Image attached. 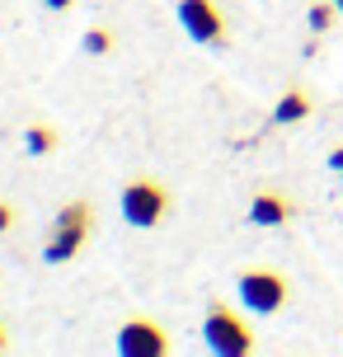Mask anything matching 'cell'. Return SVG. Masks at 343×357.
Here are the masks:
<instances>
[{
	"mask_svg": "<svg viewBox=\"0 0 343 357\" xmlns=\"http://www.w3.org/2000/svg\"><path fill=\"white\" fill-rule=\"evenodd\" d=\"M94 231V207L85 197H75V202H61L56 207V226L47 235V245H43V259L47 264H71L75 254L85 250V240Z\"/></svg>",
	"mask_w": 343,
	"mask_h": 357,
	"instance_id": "1",
	"label": "cell"
},
{
	"mask_svg": "<svg viewBox=\"0 0 343 357\" xmlns=\"http://www.w3.org/2000/svg\"><path fill=\"white\" fill-rule=\"evenodd\" d=\"M169 207H174V197H169V188H165L160 178H127L123 183V197H118V212H123L127 226H137V231H151V226H160L165 216H169Z\"/></svg>",
	"mask_w": 343,
	"mask_h": 357,
	"instance_id": "2",
	"label": "cell"
},
{
	"mask_svg": "<svg viewBox=\"0 0 343 357\" xmlns=\"http://www.w3.org/2000/svg\"><path fill=\"white\" fill-rule=\"evenodd\" d=\"M202 339H207V348H212L217 357H250L254 353L250 324L240 320L231 305H221V301L207 305V315H202Z\"/></svg>",
	"mask_w": 343,
	"mask_h": 357,
	"instance_id": "3",
	"label": "cell"
},
{
	"mask_svg": "<svg viewBox=\"0 0 343 357\" xmlns=\"http://www.w3.org/2000/svg\"><path fill=\"white\" fill-rule=\"evenodd\" d=\"M235 291H240L245 310H254V315H277L291 296V282L282 273H273V268H250V273L235 278Z\"/></svg>",
	"mask_w": 343,
	"mask_h": 357,
	"instance_id": "4",
	"label": "cell"
},
{
	"mask_svg": "<svg viewBox=\"0 0 343 357\" xmlns=\"http://www.w3.org/2000/svg\"><path fill=\"white\" fill-rule=\"evenodd\" d=\"M179 24L183 33L202 43V47H226L231 33H226V15H221L217 0H179Z\"/></svg>",
	"mask_w": 343,
	"mask_h": 357,
	"instance_id": "5",
	"label": "cell"
},
{
	"mask_svg": "<svg viewBox=\"0 0 343 357\" xmlns=\"http://www.w3.org/2000/svg\"><path fill=\"white\" fill-rule=\"evenodd\" d=\"M118 353L123 357H165L169 353V334H165L160 320H146V315H132L118 329Z\"/></svg>",
	"mask_w": 343,
	"mask_h": 357,
	"instance_id": "6",
	"label": "cell"
},
{
	"mask_svg": "<svg viewBox=\"0 0 343 357\" xmlns=\"http://www.w3.org/2000/svg\"><path fill=\"white\" fill-rule=\"evenodd\" d=\"M291 216H296V202L287 193H277V188H264V193H254L250 202V221L254 226H264V231H277V226H287Z\"/></svg>",
	"mask_w": 343,
	"mask_h": 357,
	"instance_id": "7",
	"label": "cell"
},
{
	"mask_svg": "<svg viewBox=\"0 0 343 357\" xmlns=\"http://www.w3.org/2000/svg\"><path fill=\"white\" fill-rule=\"evenodd\" d=\"M310 118V94L306 89H287L277 104H273V123L287 127V123H306Z\"/></svg>",
	"mask_w": 343,
	"mask_h": 357,
	"instance_id": "8",
	"label": "cell"
},
{
	"mask_svg": "<svg viewBox=\"0 0 343 357\" xmlns=\"http://www.w3.org/2000/svg\"><path fill=\"white\" fill-rule=\"evenodd\" d=\"M56 146H61V137H56V127H47V123H33L24 132V151H29V155H52Z\"/></svg>",
	"mask_w": 343,
	"mask_h": 357,
	"instance_id": "9",
	"label": "cell"
},
{
	"mask_svg": "<svg viewBox=\"0 0 343 357\" xmlns=\"http://www.w3.org/2000/svg\"><path fill=\"white\" fill-rule=\"evenodd\" d=\"M113 47H118V33H113L109 24H94V29H85V52H90V56H109Z\"/></svg>",
	"mask_w": 343,
	"mask_h": 357,
	"instance_id": "10",
	"label": "cell"
},
{
	"mask_svg": "<svg viewBox=\"0 0 343 357\" xmlns=\"http://www.w3.org/2000/svg\"><path fill=\"white\" fill-rule=\"evenodd\" d=\"M334 19H339V5H334V0L310 5V29H315V33H329V29H334Z\"/></svg>",
	"mask_w": 343,
	"mask_h": 357,
	"instance_id": "11",
	"label": "cell"
},
{
	"mask_svg": "<svg viewBox=\"0 0 343 357\" xmlns=\"http://www.w3.org/2000/svg\"><path fill=\"white\" fill-rule=\"evenodd\" d=\"M5 231H15V207L10 202H0V235Z\"/></svg>",
	"mask_w": 343,
	"mask_h": 357,
	"instance_id": "12",
	"label": "cell"
},
{
	"mask_svg": "<svg viewBox=\"0 0 343 357\" xmlns=\"http://www.w3.org/2000/svg\"><path fill=\"white\" fill-rule=\"evenodd\" d=\"M43 5H47V10H56V15H66V10H75L80 0H43Z\"/></svg>",
	"mask_w": 343,
	"mask_h": 357,
	"instance_id": "13",
	"label": "cell"
},
{
	"mask_svg": "<svg viewBox=\"0 0 343 357\" xmlns=\"http://www.w3.org/2000/svg\"><path fill=\"white\" fill-rule=\"evenodd\" d=\"M329 169H339V174H343V146H334V151H329Z\"/></svg>",
	"mask_w": 343,
	"mask_h": 357,
	"instance_id": "14",
	"label": "cell"
},
{
	"mask_svg": "<svg viewBox=\"0 0 343 357\" xmlns=\"http://www.w3.org/2000/svg\"><path fill=\"white\" fill-rule=\"evenodd\" d=\"M10 348V334H5V320H0V353Z\"/></svg>",
	"mask_w": 343,
	"mask_h": 357,
	"instance_id": "15",
	"label": "cell"
},
{
	"mask_svg": "<svg viewBox=\"0 0 343 357\" xmlns=\"http://www.w3.org/2000/svg\"><path fill=\"white\" fill-rule=\"evenodd\" d=\"M334 5H339V15H343V0H334Z\"/></svg>",
	"mask_w": 343,
	"mask_h": 357,
	"instance_id": "16",
	"label": "cell"
}]
</instances>
